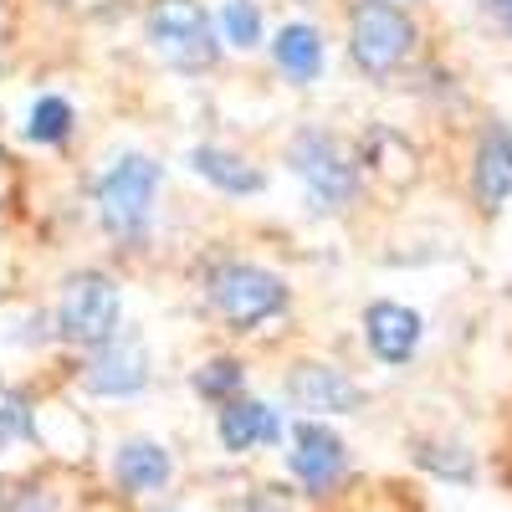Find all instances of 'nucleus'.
Wrapping results in <instances>:
<instances>
[{
	"mask_svg": "<svg viewBox=\"0 0 512 512\" xmlns=\"http://www.w3.org/2000/svg\"><path fill=\"white\" fill-rule=\"evenodd\" d=\"M164 169L149 154H123L108 175L98 180V216L113 236H144L154 221Z\"/></svg>",
	"mask_w": 512,
	"mask_h": 512,
	"instance_id": "nucleus-1",
	"label": "nucleus"
},
{
	"mask_svg": "<svg viewBox=\"0 0 512 512\" xmlns=\"http://www.w3.org/2000/svg\"><path fill=\"white\" fill-rule=\"evenodd\" d=\"M210 308H216L231 328H256L287 308V282L267 267L231 262L210 277Z\"/></svg>",
	"mask_w": 512,
	"mask_h": 512,
	"instance_id": "nucleus-2",
	"label": "nucleus"
},
{
	"mask_svg": "<svg viewBox=\"0 0 512 512\" xmlns=\"http://www.w3.org/2000/svg\"><path fill=\"white\" fill-rule=\"evenodd\" d=\"M415 47V26L400 6L390 0H359L354 6V21H349V52L364 72L384 77L390 67H400Z\"/></svg>",
	"mask_w": 512,
	"mask_h": 512,
	"instance_id": "nucleus-3",
	"label": "nucleus"
},
{
	"mask_svg": "<svg viewBox=\"0 0 512 512\" xmlns=\"http://www.w3.org/2000/svg\"><path fill=\"white\" fill-rule=\"evenodd\" d=\"M118 328V287L108 277H72L62 303H57V333L72 344H113Z\"/></svg>",
	"mask_w": 512,
	"mask_h": 512,
	"instance_id": "nucleus-4",
	"label": "nucleus"
},
{
	"mask_svg": "<svg viewBox=\"0 0 512 512\" xmlns=\"http://www.w3.org/2000/svg\"><path fill=\"white\" fill-rule=\"evenodd\" d=\"M149 41L159 57L175 67H210L216 62V36H210V16L195 0H159L149 11Z\"/></svg>",
	"mask_w": 512,
	"mask_h": 512,
	"instance_id": "nucleus-5",
	"label": "nucleus"
},
{
	"mask_svg": "<svg viewBox=\"0 0 512 512\" xmlns=\"http://www.w3.org/2000/svg\"><path fill=\"white\" fill-rule=\"evenodd\" d=\"M292 169L308 180V190L328 205V210H338V205H349V195H354V159L338 149L328 134H297L292 139Z\"/></svg>",
	"mask_w": 512,
	"mask_h": 512,
	"instance_id": "nucleus-6",
	"label": "nucleus"
},
{
	"mask_svg": "<svg viewBox=\"0 0 512 512\" xmlns=\"http://www.w3.org/2000/svg\"><path fill=\"white\" fill-rule=\"evenodd\" d=\"M287 472L303 482V492H333L338 477L349 472V451L338 441L328 425L318 420H303L292 431V451H287Z\"/></svg>",
	"mask_w": 512,
	"mask_h": 512,
	"instance_id": "nucleus-7",
	"label": "nucleus"
},
{
	"mask_svg": "<svg viewBox=\"0 0 512 512\" xmlns=\"http://www.w3.org/2000/svg\"><path fill=\"white\" fill-rule=\"evenodd\" d=\"M88 390L93 395H108V400H128V395H139L144 384H149V359H144V349L139 344H103L98 354H93V364H88Z\"/></svg>",
	"mask_w": 512,
	"mask_h": 512,
	"instance_id": "nucleus-8",
	"label": "nucleus"
},
{
	"mask_svg": "<svg viewBox=\"0 0 512 512\" xmlns=\"http://www.w3.org/2000/svg\"><path fill=\"white\" fill-rule=\"evenodd\" d=\"M113 477H118L123 492L144 497V492L169 487V477H175V461H169V451H164L159 441L134 436V441H123V446L113 451Z\"/></svg>",
	"mask_w": 512,
	"mask_h": 512,
	"instance_id": "nucleus-9",
	"label": "nucleus"
},
{
	"mask_svg": "<svg viewBox=\"0 0 512 512\" xmlns=\"http://www.w3.org/2000/svg\"><path fill=\"white\" fill-rule=\"evenodd\" d=\"M287 395L303 405V410H323V415H349L359 405V384L344 379L338 369L328 364H303V369H292L287 379Z\"/></svg>",
	"mask_w": 512,
	"mask_h": 512,
	"instance_id": "nucleus-10",
	"label": "nucleus"
},
{
	"mask_svg": "<svg viewBox=\"0 0 512 512\" xmlns=\"http://www.w3.org/2000/svg\"><path fill=\"white\" fill-rule=\"evenodd\" d=\"M364 338H369V349L374 359L384 364H405L420 344V313L400 308V303H374L364 313Z\"/></svg>",
	"mask_w": 512,
	"mask_h": 512,
	"instance_id": "nucleus-11",
	"label": "nucleus"
},
{
	"mask_svg": "<svg viewBox=\"0 0 512 512\" xmlns=\"http://www.w3.org/2000/svg\"><path fill=\"white\" fill-rule=\"evenodd\" d=\"M472 185H477V200H482L487 210H497V205L512 195V134H507L502 123L487 128V139L477 144Z\"/></svg>",
	"mask_w": 512,
	"mask_h": 512,
	"instance_id": "nucleus-12",
	"label": "nucleus"
},
{
	"mask_svg": "<svg viewBox=\"0 0 512 512\" xmlns=\"http://www.w3.org/2000/svg\"><path fill=\"white\" fill-rule=\"evenodd\" d=\"M216 436L231 456L262 446V441H277L282 436V420L272 405H256V400H241V405H221V420H216Z\"/></svg>",
	"mask_w": 512,
	"mask_h": 512,
	"instance_id": "nucleus-13",
	"label": "nucleus"
},
{
	"mask_svg": "<svg viewBox=\"0 0 512 512\" xmlns=\"http://www.w3.org/2000/svg\"><path fill=\"white\" fill-rule=\"evenodd\" d=\"M190 169H195L200 180H210L216 190H226V195H256V190H262V169L246 164V159L231 154V149H221V144L190 149Z\"/></svg>",
	"mask_w": 512,
	"mask_h": 512,
	"instance_id": "nucleus-14",
	"label": "nucleus"
},
{
	"mask_svg": "<svg viewBox=\"0 0 512 512\" xmlns=\"http://www.w3.org/2000/svg\"><path fill=\"white\" fill-rule=\"evenodd\" d=\"M272 57H277V67H282L292 82H313V77L323 72V36H318L308 21H292V26L277 31Z\"/></svg>",
	"mask_w": 512,
	"mask_h": 512,
	"instance_id": "nucleus-15",
	"label": "nucleus"
},
{
	"mask_svg": "<svg viewBox=\"0 0 512 512\" xmlns=\"http://www.w3.org/2000/svg\"><path fill=\"white\" fill-rule=\"evenodd\" d=\"M26 134H31L36 144H62V139L72 134V103H67V98H36Z\"/></svg>",
	"mask_w": 512,
	"mask_h": 512,
	"instance_id": "nucleus-16",
	"label": "nucleus"
},
{
	"mask_svg": "<svg viewBox=\"0 0 512 512\" xmlns=\"http://www.w3.org/2000/svg\"><path fill=\"white\" fill-rule=\"evenodd\" d=\"M221 36L231 47H256V41H262V11H256V0H226L221 6Z\"/></svg>",
	"mask_w": 512,
	"mask_h": 512,
	"instance_id": "nucleus-17",
	"label": "nucleus"
},
{
	"mask_svg": "<svg viewBox=\"0 0 512 512\" xmlns=\"http://www.w3.org/2000/svg\"><path fill=\"white\" fill-rule=\"evenodd\" d=\"M195 390H200V395H210V400H226L231 390H241V364H231V359L205 364V369L195 374Z\"/></svg>",
	"mask_w": 512,
	"mask_h": 512,
	"instance_id": "nucleus-18",
	"label": "nucleus"
},
{
	"mask_svg": "<svg viewBox=\"0 0 512 512\" xmlns=\"http://www.w3.org/2000/svg\"><path fill=\"white\" fill-rule=\"evenodd\" d=\"M31 441V405L21 395H6V446Z\"/></svg>",
	"mask_w": 512,
	"mask_h": 512,
	"instance_id": "nucleus-19",
	"label": "nucleus"
},
{
	"mask_svg": "<svg viewBox=\"0 0 512 512\" xmlns=\"http://www.w3.org/2000/svg\"><path fill=\"white\" fill-rule=\"evenodd\" d=\"M492 6H497V11H502V16L512 21V0H492Z\"/></svg>",
	"mask_w": 512,
	"mask_h": 512,
	"instance_id": "nucleus-20",
	"label": "nucleus"
}]
</instances>
